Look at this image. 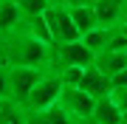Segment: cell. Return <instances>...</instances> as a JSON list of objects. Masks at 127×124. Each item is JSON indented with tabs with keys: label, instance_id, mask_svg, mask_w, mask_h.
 <instances>
[{
	"label": "cell",
	"instance_id": "20",
	"mask_svg": "<svg viewBox=\"0 0 127 124\" xmlns=\"http://www.w3.org/2000/svg\"><path fill=\"white\" fill-rule=\"evenodd\" d=\"M62 3H65V6H68V9H73V6H85V3H88V0H62Z\"/></svg>",
	"mask_w": 127,
	"mask_h": 124
},
{
	"label": "cell",
	"instance_id": "1",
	"mask_svg": "<svg viewBox=\"0 0 127 124\" xmlns=\"http://www.w3.org/2000/svg\"><path fill=\"white\" fill-rule=\"evenodd\" d=\"M0 42H3L6 65H31V68L54 71V45L34 37L31 31L20 28V31H14L11 37H6Z\"/></svg>",
	"mask_w": 127,
	"mask_h": 124
},
{
	"label": "cell",
	"instance_id": "18",
	"mask_svg": "<svg viewBox=\"0 0 127 124\" xmlns=\"http://www.w3.org/2000/svg\"><path fill=\"white\" fill-rule=\"evenodd\" d=\"M9 96V79H6V65H0V99Z\"/></svg>",
	"mask_w": 127,
	"mask_h": 124
},
{
	"label": "cell",
	"instance_id": "13",
	"mask_svg": "<svg viewBox=\"0 0 127 124\" xmlns=\"http://www.w3.org/2000/svg\"><path fill=\"white\" fill-rule=\"evenodd\" d=\"M28 124H79V121L71 119L62 104H54V107H48V110L31 113V121H28Z\"/></svg>",
	"mask_w": 127,
	"mask_h": 124
},
{
	"label": "cell",
	"instance_id": "2",
	"mask_svg": "<svg viewBox=\"0 0 127 124\" xmlns=\"http://www.w3.org/2000/svg\"><path fill=\"white\" fill-rule=\"evenodd\" d=\"M62 90H65V82L59 79V74H57V71H45V74H42V79L34 85V90H31V96H28L26 107H28L31 113L48 110V107L59 104Z\"/></svg>",
	"mask_w": 127,
	"mask_h": 124
},
{
	"label": "cell",
	"instance_id": "19",
	"mask_svg": "<svg viewBox=\"0 0 127 124\" xmlns=\"http://www.w3.org/2000/svg\"><path fill=\"white\" fill-rule=\"evenodd\" d=\"M113 87H127V68L122 71V74L113 76Z\"/></svg>",
	"mask_w": 127,
	"mask_h": 124
},
{
	"label": "cell",
	"instance_id": "24",
	"mask_svg": "<svg viewBox=\"0 0 127 124\" xmlns=\"http://www.w3.org/2000/svg\"><path fill=\"white\" fill-rule=\"evenodd\" d=\"M122 124H127V121H122Z\"/></svg>",
	"mask_w": 127,
	"mask_h": 124
},
{
	"label": "cell",
	"instance_id": "16",
	"mask_svg": "<svg viewBox=\"0 0 127 124\" xmlns=\"http://www.w3.org/2000/svg\"><path fill=\"white\" fill-rule=\"evenodd\" d=\"M59 79L65 82V87H79L82 82V74H85V68H79V65H62V68H54Z\"/></svg>",
	"mask_w": 127,
	"mask_h": 124
},
{
	"label": "cell",
	"instance_id": "22",
	"mask_svg": "<svg viewBox=\"0 0 127 124\" xmlns=\"http://www.w3.org/2000/svg\"><path fill=\"white\" fill-rule=\"evenodd\" d=\"M88 3H96V0H88Z\"/></svg>",
	"mask_w": 127,
	"mask_h": 124
},
{
	"label": "cell",
	"instance_id": "9",
	"mask_svg": "<svg viewBox=\"0 0 127 124\" xmlns=\"http://www.w3.org/2000/svg\"><path fill=\"white\" fill-rule=\"evenodd\" d=\"M122 121H124V110L119 107V101L113 99V93H107V96L96 99L91 124H122Z\"/></svg>",
	"mask_w": 127,
	"mask_h": 124
},
{
	"label": "cell",
	"instance_id": "23",
	"mask_svg": "<svg viewBox=\"0 0 127 124\" xmlns=\"http://www.w3.org/2000/svg\"><path fill=\"white\" fill-rule=\"evenodd\" d=\"M48 3H54V0H48Z\"/></svg>",
	"mask_w": 127,
	"mask_h": 124
},
{
	"label": "cell",
	"instance_id": "15",
	"mask_svg": "<svg viewBox=\"0 0 127 124\" xmlns=\"http://www.w3.org/2000/svg\"><path fill=\"white\" fill-rule=\"evenodd\" d=\"M71 14H73V23H76L79 34H88L91 28H96V25H99V17H96V9H93V3L73 6V9H71Z\"/></svg>",
	"mask_w": 127,
	"mask_h": 124
},
{
	"label": "cell",
	"instance_id": "7",
	"mask_svg": "<svg viewBox=\"0 0 127 124\" xmlns=\"http://www.w3.org/2000/svg\"><path fill=\"white\" fill-rule=\"evenodd\" d=\"M79 87H82V90H88L91 96L102 99V96H107V93H113V79H110V76L99 68V65L93 62V65H88V68H85Z\"/></svg>",
	"mask_w": 127,
	"mask_h": 124
},
{
	"label": "cell",
	"instance_id": "8",
	"mask_svg": "<svg viewBox=\"0 0 127 124\" xmlns=\"http://www.w3.org/2000/svg\"><path fill=\"white\" fill-rule=\"evenodd\" d=\"M93 9H96V17H99V25L119 28L127 20V0H96Z\"/></svg>",
	"mask_w": 127,
	"mask_h": 124
},
{
	"label": "cell",
	"instance_id": "12",
	"mask_svg": "<svg viewBox=\"0 0 127 124\" xmlns=\"http://www.w3.org/2000/svg\"><path fill=\"white\" fill-rule=\"evenodd\" d=\"M96 65L113 79L127 68V51H102V54H96Z\"/></svg>",
	"mask_w": 127,
	"mask_h": 124
},
{
	"label": "cell",
	"instance_id": "17",
	"mask_svg": "<svg viewBox=\"0 0 127 124\" xmlns=\"http://www.w3.org/2000/svg\"><path fill=\"white\" fill-rule=\"evenodd\" d=\"M14 3L20 6V11L26 17H37V14H42L48 9V0H14Z\"/></svg>",
	"mask_w": 127,
	"mask_h": 124
},
{
	"label": "cell",
	"instance_id": "10",
	"mask_svg": "<svg viewBox=\"0 0 127 124\" xmlns=\"http://www.w3.org/2000/svg\"><path fill=\"white\" fill-rule=\"evenodd\" d=\"M23 20H26V14L20 11V6L14 0H0V40H6L14 31H20Z\"/></svg>",
	"mask_w": 127,
	"mask_h": 124
},
{
	"label": "cell",
	"instance_id": "21",
	"mask_svg": "<svg viewBox=\"0 0 127 124\" xmlns=\"http://www.w3.org/2000/svg\"><path fill=\"white\" fill-rule=\"evenodd\" d=\"M119 28H122V31H124V34H127V20H124V23H122V25H119Z\"/></svg>",
	"mask_w": 127,
	"mask_h": 124
},
{
	"label": "cell",
	"instance_id": "6",
	"mask_svg": "<svg viewBox=\"0 0 127 124\" xmlns=\"http://www.w3.org/2000/svg\"><path fill=\"white\" fill-rule=\"evenodd\" d=\"M96 62V54L79 40L71 42H57L54 45V68H62V65H79V68H88V65Z\"/></svg>",
	"mask_w": 127,
	"mask_h": 124
},
{
	"label": "cell",
	"instance_id": "14",
	"mask_svg": "<svg viewBox=\"0 0 127 124\" xmlns=\"http://www.w3.org/2000/svg\"><path fill=\"white\" fill-rule=\"evenodd\" d=\"M110 37H113V28H107V25H96V28H91L88 34H82V42H85V45L91 48L93 54H102V51H107Z\"/></svg>",
	"mask_w": 127,
	"mask_h": 124
},
{
	"label": "cell",
	"instance_id": "3",
	"mask_svg": "<svg viewBox=\"0 0 127 124\" xmlns=\"http://www.w3.org/2000/svg\"><path fill=\"white\" fill-rule=\"evenodd\" d=\"M48 20V28L51 34H54V42H71V40H79V28L73 23V14L71 9L62 3V0H54V3H48V9L42 11Z\"/></svg>",
	"mask_w": 127,
	"mask_h": 124
},
{
	"label": "cell",
	"instance_id": "4",
	"mask_svg": "<svg viewBox=\"0 0 127 124\" xmlns=\"http://www.w3.org/2000/svg\"><path fill=\"white\" fill-rule=\"evenodd\" d=\"M45 71L42 68H31V65H6V79H9V96L17 101H28L34 85L42 79Z\"/></svg>",
	"mask_w": 127,
	"mask_h": 124
},
{
	"label": "cell",
	"instance_id": "5",
	"mask_svg": "<svg viewBox=\"0 0 127 124\" xmlns=\"http://www.w3.org/2000/svg\"><path fill=\"white\" fill-rule=\"evenodd\" d=\"M59 104L65 107V113L71 119H76L79 124H91L93 119V107H96V96H91L82 87H65L62 96H59Z\"/></svg>",
	"mask_w": 127,
	"mask_h": 124
},
{
	"label": "cell",
	"instance_id": "11",
	"mask_svg": "<svg viewBox=\"0 0 127 124\" xmlns=\"http://www.w3.org/2000/svg\"><path fill=\"white\" fill-rule=\"evenodd\" d=\"M28 121H31V110L23 101L11 96L0 99V124H28Z\"/></svg>",
	"mask_w": 127,
	"mask_h": 124
}]
</instances>
